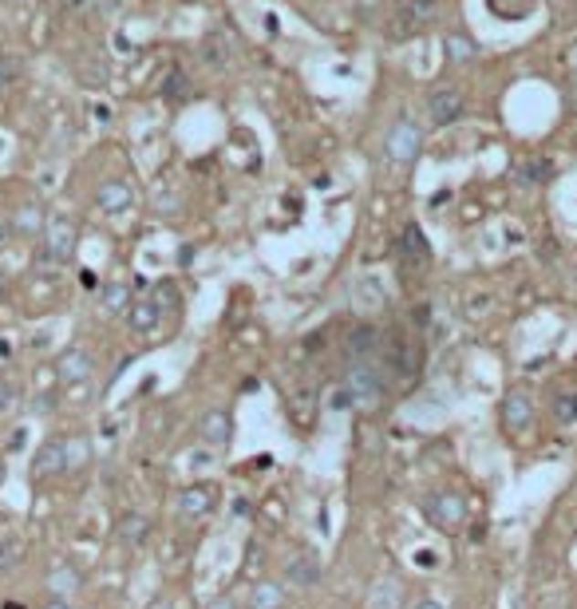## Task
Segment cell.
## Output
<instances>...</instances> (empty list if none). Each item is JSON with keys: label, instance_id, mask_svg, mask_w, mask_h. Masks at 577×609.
Returning <instances> with one entry per match:
<instances>
[{"label": "cell", "instance_id": "cell-21", "mask_svg": "<svg viewBox=\"0 0 577 609\" xmlns=\"http://www.w3.org/2000/svg\"><path fill=\"white\" fill-rule=\"evenodd\" d=\"M554 420L561 427L577 424V396H570V392H558V396H554Z\"/></svg>", "mask_w": 577, "mask_h": 609}, {"label": "cell", "instance_id": "cell-29", "mask_svg": "<svg viewBox=\"0 0 577 609\" xmlns=\"http://www.w3.org/2000/svg\"><path fill=\"white\" fill-rule=\"evenodd\" d=\"M415 609H447V605H439V602H415Z\"/></svg>", "mask_w": 577, "mask_h": 609}, {"label": "cell", "instance_id": "cell-6", "mask_svg": "<svg viewBox=\"0 0 577 609\" xmlns=\"http://www.w3.org/2000/svg\"><path fill=\"white\" fill-rule=\"evenodd\" d=\"M135 186L127 183V178H103L100 186H95V206H100L107 218H123V214L135 210Z\"/></svg>", "mask_w": 577, "mask_h": 609}, {"label": "cell", "instance_id": "cell-3", "mask_svg": "<svg viewBox=\"0 0 577 609\" xmlns=\"http://www.w3.org/2000/svg\"><path fill=\"white\" fill-rule=\"evenodd\" d=\"M40 246H44L47 261L64 266V261H71V254H76V246H79V222L71 218V214H47Z\"/></svg>", "mask_w": 577, "mask_h": 609}, {"label": "cell", "instance_id": "cell-31", "mask_svg": "<svg viewBox=\"0 0 577 609\" xmlns=\"http://www.w3.org/2000/svg\"><path fill=\"white\" fill-rule=\"evenodd\" d=\"M71 5H79V0H59V8H71Z\"/></svg>", "mask_w": 577, "mask_h": 609}, {"label": "cell", "instance_id": "cell-19", "mask_svg": "<svg viewBox=\"0 0 577 609\" xmlns=\"http://www.w3.org/2000/svg\"><path fill=\"white\" fill-rule=\"evenodd\" d=\"M249 609H285V586L281 582H257L249 593Z\"/></svg>", "mask_w": 577, "mask_h": 609}, {"label": "cell", "instance_id": "cell-28", "mask_svg": "<svg viewBox=\"0 0 577 609\" xmlns=\"http://www.w3.org/2000/svg\"><path fill=\"white\" fill-rule=\"evenodd\" d=\"M8 234H12V226H5V222H0V249L8 246Z\"/></svg>", "mask_w": 577, "mask_h": 609}, {"label": "cell", "instance_id": "cell-15", "mask_svg": "<svg viewBox=\"0 0 577 609\" xmlns=\"http://www.w3.org/2000/svg\"><path fill=\"white\" fill-rule=\"evenodd\" d=\"M131 285L127 281H107L103 289H100V305H103V313H111V317H123L127 309H131Z\"/></svg>", "mask_w": 577, "mask_h": 609}, {"label": "cell", "instance_id": "cell-4", "mask_svg": "<svg viewBox=\"0 0 577 609\" xmlns=\"http://www.w3.org/2000/svg\"><path fill=\"white\" fill-rule=\"evenodd\" d=\"M424 111L431 119V127H455L467 115V95L455 88V83H439V88L427 91Z\"/></svg>", "mask_w": 577, "mask_h": 609}, {"label": "cell", "instance_id": "cell-26", "mask_svg": "<svg viewBox=\"0 0 577 609\" xmlns=\"http://www.w3.org/2000/svg\"><path fill=\"white\" fill-rule=\"evenodd\" d=\"M206 463H210L206 451H190V467H206Z\"/></svg>", "mask_w": 577, "mask_h": 609}, {"label": "cell", "instance_id": "cell-16", "mask_svg": "<svg viewBox=\"0 0 577 609\" xmlns=\"http://www.w3.org/2000/svg\"><path fill=\"white\" fill-rule=\"evenodd\" d=\"M285 578L293 582V586L309 590V586H317V582H320V562H312L309 554H297V558H288V566H285Z\"/></svg>", "mask_w": 577, "mask_h": 609}, {"label": "cell", "instance_id": "cell-13", "mask_svg": "<svg viewBox=\"0 0 577 609\" xmlns=\"http://www.w3.org/2000/svg\"><path fill=\"white\" fill-rule=\"evenodd\" d=\"M59 471H68L64 439H47V444L32 456V479H47V475H59Z\"/></svg>", "mask_w": 577, "mask_h": 609}, {"label": "cell", "instance_id": "cell-36", "mask_svg": "<svg viewBox=\"0 0 577 609\" xmlns=\"http://www.w3.org/2000/svg\"><path fill=\"white\" fill-rule=\"evenodd\" d=\"M0 147H5V139H0Z\"/></svg>", "mask_w": 577, "mask_h": 609}, {"label": "cell", "instance_id": "cell-14", "mask_svg": "<svg viewBox=\"0 0 577 609\" xmlns=\"http://www.w3.org/2000/svg\"><path fill=\"white\" fill-rule=\"evenodd\" d=\"M439 52H443L447 64L463 68V64H475V59H478V44L467 32H443L439 36Z\"/></svg>", "mask_w": 577, "mask_h": 609}, {"label": "cell", "instance_id": "cell-24", "mask_svg": "<svg viewBox=\"0 0 577 609\" xmlns=\"http://www.w3.org/2000/svg\"><path fill=\"white\" fill-rule=\"evenodd\" d=\"M12 76H16V64H12L8 56H0V91H5L8 83H12Z\"/></svg>", "mask_w": 577, "mask_h": 609}, {"label": "cell", "instance_id": "cell-33", "mask_svg": "<svg viewBox=\"0 0 577 609\" xmlns=\"http://www.w3.org/2000/svg\"><path fill=\"white\" fill-rule=\"evenodd\" d=\"M0 483H5V459H0Z\"/></svg>", "mask_w": 577, "mask_h": 609}, {"label": "cell", "instance_id": "cell-9", "mask_svg": "<svg viewBox=\"0 0 577 609\" xmlns=\"http://www.w3.org/2000/svg\"><path fill=\"white\" fill-rule=\"evenodd\" d=\"M56 376H59V384H88L95 376V356L88 349H68L56 361Z\"/></svg>", "mask_w": 577, "mask_h": 609}, {"label": "cell", "instance_id": "cell-30", "mask_svg": "<svg viewBox=\"0 0 577 609\" xmlns=\"http://www.w3.org/2000/svg\"><path fill=\"white\" fill-rule=\"evenodd\" d=\"M0 609H28V605H24V602H5Z\"/></svg>", "mask_w": 577, "mask_h": 609}, {"label": "cell", "instance_id": "cell-34", "mask_svg": "<svg viewBox=\"0 0 577 609\" xmlns=\"http://www.w3.org/2000/svg\"><path fill=\"white\" fill-rule=\"evenodd\" d=\"M12 5H28V0H12Z\"/></svg>", "mask_w": 577, "mask_h": 609}, {"label": "cell", "instance_id": "cell-11", "mask_svg": "<svg viewBox=\"0 0 577 609\" xmlns=\"http://www.w3.org/2000/svg\"><path fill=\"white\" fill-rule=\"evenodd\" d=\"M44 226H47V210L40 206V202H24V206L12 210V234L28 237V242L44 237Z\"/></svg>", "mask_w": 577, "mask_h": 609}, {"label": "cell", "instance_id": "cell-8", "mask_svg": "<svg viewBox=\"0 0 577 609\" xmlns=\"http://www.w3.org/2000/svg\"><path fill=\"white\" fill-rule=\"evenodd\" d=\"M198 439L206 447H230L234 444V415L226 408H210L198 420Z\"/></svg>", "mask_w": 577, "mask_h": 609}, {"label": "cell", "instance_id": "cell-23", "mask_svg": "<svg viewBox=\"0 0 577 609\" xmlns=\"http://www.w3.org/2000/svg\"><path fill=\"white\" fill-rule=\"evenodd\" d=\"M12 408H16V388L8 380H0V415H8Z\"/></svg>", "mask_w": 577, "mask_h": 609}, {"label": "cell", "instance_id": "cell-1", "mask_svg": "<svg viewBox=\"0 0 577 609\" xmlns=\"http://www.w3.org/2000/svg\"><path fill=\"white\" fill-rule=\"evenodd\" d=\"M424 142H427V131L419 127L412 115H400L388 131H383V159L392 166H412L419 154H424Z\"/></svg>", "mask_w": 577, "mask_h": 609}, {"label": "cell", "instance_id": "cell-20", "mask_svg": "<svg viewBox=\"0 0 577 609\" xmlns=\"http://www.w3.org/2000/svg\"><path fill=\"white\" fill-rule=\"evenodd\" d=\"M64 451H68V471H79V467H88V459H91V444L83 436H71L64 439Z\"/></svg>", "mask_w": 577, "mask_h": 609}, {"label": "cell", "instance_id": "cell-10", "mask_svg": "<svg viewBox=\"0 0 577 609\" xmlns=\"http://www.w3.org/2000/svg\"><path fill=\"white\" fill-rule=\"evenodd\" d=\"M123 320H127V329L135 332V337H151V332L159 329V320H163V309H159V301H151V297H135L131 309L123 313Z\"/></svg>", "mask_w": 577, "mask_h": 609}, {"label": "cell", "instance_id": "cell-2", "mask_svg": "<svg viewBox=\"0 0 577 609\" xmlns=\"http://www.w3.org/2000/svg\"><path fill=\"white\" fill-rule=\"evenodd\" d=\"M344 392L356 408H376V404L383 400V376H380V368H376L372 356H352L348 376H344Z\"/></svg>", "mask_w": 577, "mask_h": 609}, {"label": "cell", "instance_id": "cell-32", "mask_svg": "<svg viewBox=\"0 0 577 609\" xmlns=\"http://www.w3.org/2000/svg\"><path fill=\"white\" fill-rule=\"evenodd\" d=\"M210 609H230V602H214Z\"/></svg>", "mask_w": 577, "mask_h": 609}, {"label": "cell", "instance_id": "cell-18", "mask_svg": "<svg viewBox=\"0 0 577 609\" xmlns=\"http://www.w3.org/2000/svg\"><path fill=\"white\" fill-rule=\"evenodd\" d=\"M79 570L76 566H56L52 574H47V590H52V598H71V593H79Z\"/></svg>", "mask_w": 577, "mask_h": 609}, {"label": "cell", "instance_id": "cell-17", "mask_svg": "<svg viewBox=\"0 0 577 609\" xmlns=\"http://www.w3.org/2000/svg\"><path fill=\"white\" fill-rule=\"evenodd\" d=\"M147 534H151V519L147 515H123V519H119L115 539L123 542V546H131V551L147 542Z\"/></svg>", "mask_w": 577, "mask_h": 609}, {"label": "cell", "instance_id": "cell-5", "mask_svg": "<svg viewBox=\"0 0 577 609\" xmlns=\"http://www.w3.org/2000/svg\"><path fill=\"white\" fill-rule=\"evenodd\" d=\"M424 515L431 519V527H439V530H459L467 522V503L459 491H435L424 499Z\"/></svg>", "mask_w": 577, "mask_h": 609}, {"label": "cell", "instance_id": "cell-22", "mask_svg": "<svg viewBox=\"0 0 577 609\" xmlns=\"http://www.w3.org/2000/svg\"><path fill=\"white\" fill-rule=\"evenodd\" d=\"M550 174H554V166H550V159H530V163L522 166V183H526V186L550 183Z\"/></svg>", "mask_w": 577, "mask_h": 609}, {"label": "cell", "instance_id": "cell-25", "mask_svg": "<svg viewBox=\"0 0 577 609\" xmlns=\"http://www.w3.org/2000/svg\"><path fill=\"white\" fill-rule=\"evenodd\" d=\"M16 546H12V542H0V566H16Z\"/></svg>", "mask_w": 577, "mask_h": 609}, {"label": "cell", "instance_id": "cell-7", "mask_svg": "<svg viewBox=\"0 0 577 609\" xmlns=\"http://www.w3.org/2000/svg\"><path fill=\"white\" fill-rule=\"evenodd\" d=\"M214 507H218V491H214L210 483H190V487H183V491H178V499H174L178 519H206Z\"/></svg>", "mask_w": 577, "mask_h": 609}, {"label": "cell", "instance_id": "cell-12", "mask_svg": "<svg viewBox=\"0 0 577 609\" xmlns=\"http://www.w3.org/2000/svg\"><path fill=\"white\" fill-rule=\"evenodd\" d=\"M502 424H507V432H526L534 424V400L526 392H507V400H502Z\"/></svg>", "mask_w": 577, "mask_h": 609}, {"label": "cell", "instance_id": "cell-27", "mask_svg": "<svg viewBox=\"0 0 577 609\" xmlns=\"http://www.w3.org/2000/svg\"><path fill=\"white\" fill-rule=\"evenodd\" d=\"M44 609H76V605H71L68 598H52V602H47Z\"/></svg>", "mask_w": 577, "mask_h": 609}, {"label": "cell", "instance_id": "cell-35", "mask_svg": "<svg viewBox=\"0 0 577 609\" xmlns=\"http://www.w3.org/2000/svg\"><path fill=\"white\" fill-rule=\"evenodd\" d=\"M573 278H577V266H573Z\"/></svg>", "mask_w": 577, "mask_h": 609}]
</instances>
